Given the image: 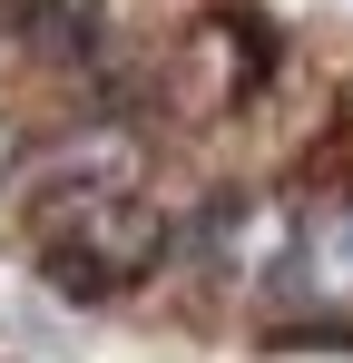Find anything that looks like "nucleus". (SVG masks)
<instances>
[{
	"mask_svg": "<svg viewBox=\"0 0 353 363\" xmlns=\"http://www.w3.org/2000/svg\"><path fill=\"white\" fill-rule=\"evenodd\" d=\"M157 177H167V147L157 138H138V128H59L50 147H30V167L10 186V245L30 255L69 216H89L108 196H147Z\"/></svg>",
	"mask_w": 353,
	"mask_h": 363,
	"instance_id": "nucleus-2",
	"label": "nucleus"
},
{
	"mask_svg": "<svg viewBox=\"0 0 353 363\" xmlns=\"http://www.w3.org/2000/svg\"><path fill=\"white\" fill-rule=\"evenodd\" d=\"M167 265H176V206H167V186L108 196V206H89V216H69L59 236L30 245V275H40L59 304H89V314L138 304Z\"/></svg>",
	"mask_w": 353,
	"mask_h": 363,
	"instance_id": "nucleus-1",
	"label": "nucleus"
}]
</instances>
